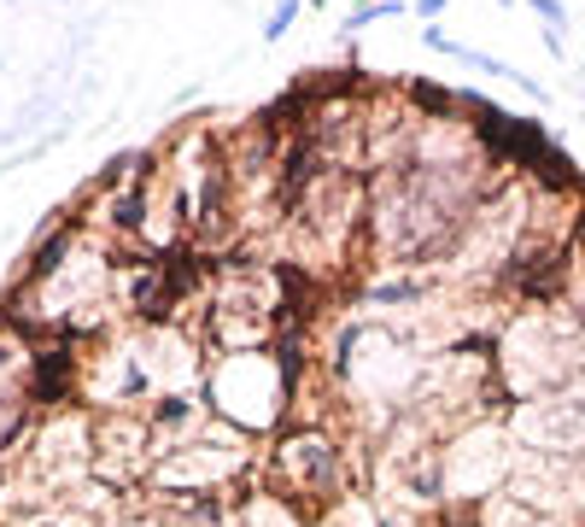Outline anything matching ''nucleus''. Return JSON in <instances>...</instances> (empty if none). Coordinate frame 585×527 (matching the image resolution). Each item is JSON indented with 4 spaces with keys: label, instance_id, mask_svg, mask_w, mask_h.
<instances>
[{
    "label": "nucleus",
    "instance_id": "6e6552de",
    "mask_svg": "<svg viewBox=\"0 0 585 527\" xmlns=\"http://www.w3.org/2000/svg\"><path fill=\"white\" fill-rule=\"evenodd\" d=\"M521 7H527L533 18H538V24H545L551 35H562V30H568V7H562V0H521Z\"/></svg>",
    "mask_w": 585,
    "mask_h": 527
},
{
    "label": "nucleus",
    "instance_id": "f257e3e1",
    "mask_svg": "<svg viewBox=\"0 0 585 527\" xmlns=\"http://www.w3.org/2000/svg\"><path fill=\"white\" fill-rule=\"evenodd\" d=\"M492 370L510 404L562 393L585 375V322L568 299L510 306L492 334Z\"/></svg>",
    "mask_w": 585,
    "mask_h": 527
},
{
    "label": "nucleus",
    "instance_id": "423d86ee",
    "mask_svg": "<svg viewBox=\"0 0 585 527\" xmlns=\"http://www.w3.org/2000/svg\"><path fill=\"white\" fill-rule=\"evenodd\" d=\"M317 527H387V521H381V504H369L363 493H351L340 504H328V510H317Z\"/></svg>",
    "mask_w": 585,
    "mask_h": 527
},
{
    "label": "nucleus",
    "instance_id": "39448f33",
    "mask_svg": "<svg viewBox=\"0 0 585 527\" xmlns=\"http://www.w3.org/2000/svg\"><path fill=\"white\" fill-rule=\"evenodd\" d=\"M521 445L510 434L504 416H474L463 428H451L439 440V475H445V504H486L492 493H504V480L515 475Z\"/></svg>",
    "mask_w": 585,
    "mask_h": 527
},
{
    "label": "nucleus",
    "instance_id": "20e7f679",
    "mask_svg": "<svg viewBox=\"0 0 585 527\" xmlns=\"http://www.w3.org/2000/svg\"><path fill=\"white\" fill-rule=\"evenodd\" d=\"M258 480V440H246L240 428H228L223 416H212L205 428L187 440L164 445L146 469L141 493L153 498H194V493H240Z\"/></svg>",
    "mask_w": 585,
    "mask_h": 527
},
{
    "label": "nucleus",
    "instance_id": "9b49d317",
    "mask_svg": "<svg viewBox=\"0 0 585 527\" xmlns=\"http://www.w3.org/2000/svg\"><path fill=\"white\" fill-rule=\"evenodd\" d=\"M305 7H322V0H305Z\"/></svg>",
    "mask_w": 585,
    "mask_h": 527
},
{
    "label": "nucleus",
    "instance_id": "f03ea898",
    "mask_svg": "<svg viewBox=\"0 0 585 527\" xmlns=\"http://www.w3.org/2000/svg\"><path fill=\"white\" fill-rule=\"evenodd\" d=\"M258 480L317 516L328 504L363 493L358 440L346 434L340 416H292L281 434L258 445Z\"/></svg>",
    "mask_w": 585,
    "mask_h": 527
},
{
    "label": "nucleus",
    "instance_id": "1a4fd4ad",
    "mask_svg": "<svg viewBox=\"0 0 585 527\" xmlns=\"http://www.w3.org/2000/svg\"><path fill=\"white\" fill-rule=\"evenodd\" d=\"M445 7H451V0H410V12L422 18V24H439V18H445Z\"/></svg>",
    "mask_w": 585,
    "mask_h": 527
},
{
    "label": "nucleus",
    "instance_id": "0eeeda50",
    "mask_svg": "<svg viewBox=\"0 0 585 527\" xmlns=\"http://www.w3.org/2000/svg\"><path fill=\"white\" fill-rule=\"evenodd\" d=\"M299 12H305V0H276L269 18H264V42H281V35L299 24Z\"/></svg>",
    "mask_w": 585,
    "mask_h": 527
},
{
    "label": "nucleus",
    "instance_id": "7ed1b4c3",
    "mask_svg": "<svg viewBox=\"0 0 585 527\" xmlns=\"http://www.w3.org/2000/svg\"><path fill=\"white\" fill-rule=\"evenodd\" d=\"M310 370H292L276 347H246V352H212L205 358L199 393L212 404V416H223L228 428H240L246 440H269L292 422V404L305 393Z\"/></svg>",
    "mask_w": 585,
    "mask_h": 527
},
{
    "label": "nucleus",
    "instance_id": "9d476101",
    "mask_svg": "<svg viewBox=\"0 0 585 527\" xmlns=\"http://www.w3.org/2000/svg\"><path fill=\"white\" fill-rule=\"evenodd\" d=\"M497 7H521V0H497Z\"/></svg>",
    "mask_w": 585,
    "mask_h": 527
}]
</instances>
